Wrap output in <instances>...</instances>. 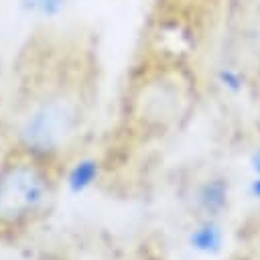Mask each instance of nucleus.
I'll return each mask as SVG.
<instances>
[{
  "mask_svg": "<svg viewBox=\"0 0 260 260\" xmlns=\"http://www.w3.org/2000/svg\"><path fill=\"white\" fill-rule=\"evenodd\" d=\"M77 124V108L67 98L45 100L30 112L22 126V140L32 150H55L73 132Z\"/></svg>",
  "mask_w": 260,
  "mask_h": 260,
  "instance_id": "obj_1",
  "label": "nucleus"
},
{
  "mask_svg": "<svg viewBox=\"0 0 260 260\" xmlns=\"http://www.w3.org/2000/svg\"><path fill=\"white\" fill-rule=\"evenodd\" d=\"M47 197L41 173L30 165H14L0 177V219L14 221L30 215Z\"/></svg>",
  "mask_w": 260,
  "mask_h": 260,
  "instance_id": "obj_2",
  "label": "nucleus"
},
{
  "mask_svg": "<svg viewBox=\"0 0 260 260\" xmlns=\"http://www.w3.org/2000/svg\"><path fill=\"white\" fill-rule=\"evenodd\" d=\"M95 173H98V167H95L93 160H81V162H77L71 169V173H69V187H71V191L79 193L81 189H85L93 181Z\"/></svg>",
  "mask_w": 260,
  "mask_h": 260,
  "instance_id": "obj_3",
  "label": "nucleus"
},
{
  "mask_svg": "<svg viewBox=\"0 0 260 260\" xmlns=\"http://www.w3.org/2000/svg\"><path fill=\"white\" fill-rule=\"evenodd\" d=\"M65 0H22V4L28 8V10H35L39 14H45V16H51V14H57L61 10Z\"/></svg>",
  "mask_w": 260,
  "mask_h": 260,
  "instance_id": "obj_4",
  "label": "nucleus"
}]
</instances>
